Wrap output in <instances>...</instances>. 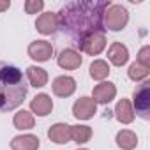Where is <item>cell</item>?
Segmentation results:
<instances>
[{"mask_svg":"<svg viewBox=\"0 0 150 150\" xmlns=\"http://www.w3.org/2000/svg\"><path fill=\"white\" fill-rule=\"evenodd\" d=\"M115 113H117L118 122H122V124H131L134 120V110H132V106L127 99H122V101L117 103Z\"/></svg>","mask_w":150,"mask_h":150,"instance_id":"17","label":"cell"},{"mask_svg":"<svg viewBox=\"0 0 150 150\" xmlns=\"http://www.w3.org/2000/svg\"><path fill=\"white\" fill-rule=\"evenodd\" d=\"M117 145H118L122 150H132V148H136V145H138V138H136V134H134L132 131L124 129V131H120V132L117 134Z\"/></svg>","mask_w":150,"mask_h":150,"instance_id":"18","label":"cell"},{"mask_svg":"<svg viewBox=\"0 0 150 150\" xmlns=\"http://www.w3.org/2000/svg\"><path fill=\"white\" fill-rule=\"evenodd\" d=\"M108 57H110V62L117 67H122L127 60H129V51L127 48L122 44V42H113L108 50Z\"/></svg>","mask_w":150,"mask_h":150,"instance_id":"13","label":"cell"},{"mask_svg":"<svg viewBox=\"0 0 150 150\" xmlns=\"http://www.w3.org/2000/svg\"><path fill=\"white\" fill-rule=\"evenodd\" d=\"M53 55V46L48 41H34L28 46V57L37 62H46Z\"/></svg>","mask_w":150,"mask_h":150,"instance_id":"7","label":"cell"},{"mask_svg":"<svg viewBox=\"0 0 150 150\" xmlns=\"http://www.w3.org/2000/svg\"><path fill=\"white\" fill-rule=\"evenodd\" d=\"M57 62L62 69H78L81 65V57L74 50H64V51H60Z\"/></svg>","mask_w":150,"mask_h":150,"instance_id":"14","label":"cell"},{"mask_svg":"<svg viewBox=\"0 0 150 150\" xmlns=\"http://www.w3.org/2000/svg\"><path fill=\"white\" fill-rule=\"evenodd\" d=\"M30 108H32V111H34L35 115H39V117H46V115H50L51 110H53V101L50 99V96H46V94H39V96H35V97L32 99Z\"/></svg>","mask_w":150,"mask_h":150,"instance_id":"11","label":"cell"},{"mask_svg":"<svg viewBox=\"0 0 150 150\" xmlns=\"http://www.w3.org/2000/svg\"><path fill=\"white\" fill-rule=\"evenodd\" d=\"M27 76H28L30 85L35 87V88L44 87V85L48 83V74H46V71L41 69V67H37V65H30V67L27 69Z\"/></svg>","mask_w":150,"mask_h":150,"instance_id":"16","label":"cell"},{"mask_svg":"<svg viewBox=\"0 0 150 150\" xmlns=\"http://www.w3.org/2000/svg\"><path fill=\"white\" fill-rule=\"evenodd\" d=\"M9 6H11V2H7V0H4V2H0V13H2V11H6V9H9Z\"/></svg>","mask_w":150,"mask_h":150,"instance_id":"25","label":"cell"},{"mask_svg":"<svg viewBox=\"0 0 150 150\" xmlns=\"http://www.w3.org/2000/svg\"><path fill=\"white\" fill-rule=\"evenodd\" d=\"M48 138L53 143H58V145L69 143V139H71V125H67V124H55V125H51L50 131H48Z\"/></svg>","mask_w":150,"mask_h":150,"instance_id":"12","label":"cell"},{"mask_svg":"<svg viewBox=\"0 0 150 150\" xmlns=\"http://www.w3.org/2000/svg\"><path fill=\"white\" fill-rule=\"evenodd\" d=\"M42 7H44V2H42V0H28V2H25V11H27L28 14L39 13Z\"/></svg>","mask_w":150,"mask_h":150,"instance_id":"23","label":"cell"},{"mask_svg":"<svg viewBox=\"0 0 150 150\" xmlns=\"http://www.w3.org/2000/svg\"><path fill=\"white\" fill-rule=\"evenodd\" d=\"M35 28H37L41 34H44V35L53 34V32L58 28L57 14H55V13H44V14H41V16L37 18V21H35Z\"/></svg>","mask_w":150,"mask_h":150,"instance_id":"9","label":"cell"},{"mask_svg":"<svg viewBox=\"0 0 150 150\" xmlns=\"http://www.w3.org/2000/svg\"><path fill=\"white\" fill-rule=\"evenodd\" d=\"M110 6V0L69 2L57 14L58 27L72 41H76V44H80L85 37L96 32H104V13Z\"/></svg>","mask_w":150,"mask_h":150,"instance_id":"1","label":"cell"},{"mask_svg":"<svg viewBox=\"0 0 150 150\" xmlns=\"http://www.w3.org/2000/svg\"><path fill=\"white\" fill-rule=\"evenodd\" d=\"M110 74V67L104 60H96L90 64V76L94 80H104Z\"/></svg>","mask_w":150,"mask_h":150,"instance_id":"21","label":"cell"},{"mask_svg":"<svg viewBox=\"0 0 150 150\" xmlns=\"http://www.w3.org/2000/svg\"><path fill=\"white\" fill-rule=\"evenodd\" d=\"M148 72H150V67H146L139 62H134L129 67V78L134 80V81H139V80H145L148 76Z\"/></svg>","mask_w":150,"mask_h":150,"instance_id":"22","label":"cell"},{"mask_svg":"<svg viewBox=\"0 0 150 150\" xmlns=\"http://www.w3.org/2000/svg\"><path fill=\"white\" fill-rule=\"evenodd\" d=\"M11 148L13 150H37L39 148V138L34 134L16 136L11 141Z\"/></svg>","mask_w":150,"mask_h":150,"instance_id":"15","label":"cell"},{"mask_svg":"<svg viewBox=\"0 0 150 150\" xmlns=\"http://www.w3.org/2000/svg\"><path fill=\"white\" fill-rule=\"evenodd\" d=\"M96 110H97V104L94 103V99L80 97L76 103H74V106H72V115L76 118H80V120H88V118L94 117Z\"/></svg>","mask_w":150,"mask_h":150,"instance_id":"6","label":"cell"},{"mask_svg":"<svg viewBox=\"0 0 150 150\" xmlns=\"http://www.w3.org/2000/svg\"><path fill=\"white\" fill-rule=\"evenodd\" d=\"M78 46H80V50L85 51L87 55H92V57H94V55H99V53L104 50V46H106L104 32H96V34L85 37Z\"/></svg>","mask_w":150,"mask_h":150,"instance_id":"5","label":"cell"},{"mask_svg":"<svg viewBox=\"0 0 150 150\" xmlns=\"http://www.w3.org/2000/svg\"><path fill=\"white\" fill-rule=\"evenodd\" d=\"M115 96H117V88H115V85L110 83V81H104V83H101V85H97V87L94 88V103H96V104H97V103L106 104V103H110Z\"/></svg>","mask_w":150,"mask_h":150,"instance_id":"10","label":"cell"},{"mask_svg":"<svg viewBox=\"0 0 150 150\" xmlns=\"http://www.w3.org/2000/svg\"><path fill=\"white\" fill-rule=\"evenodd\" d=\"M27 96L23 72L7 62H0V113L18 108Z\"/></svg>","mask_w":150,"mask_h":150,"instance_id":"2","label":"cell"},{"mask_svg":"<svg viewBox=\"0 0 150 150\" xmlns=\"http://www.w3.org/2000/svg\"><path fill=\"white\" fill-rule=\"evenodd\" d=\"M134 110L143 120L150 118V81H143L134 90Z\"/></svg>","mask_w":150,"mask_h":150,"instance_id":"3","label":"cell"},{"mask_svg":"<svg viewBox=\"0 0 150 150\" xmlns=\"http://www.w3.org/2000/svg\"><path fill=\"white\" fill-rule=\"evenodd\" d=\"M71 138L76 143H87L92 138V129L88 125H71Z\"/></svg>","mask_w":150,"mask_h":150,"instance_id":"19","label":"cell"},{"mask_svg":"<svg viewBox=\"0 0 150 150\" xmlns=\"http://www.w3.org/2000/svg\"><path fill=\"white\" fill-rule=\"evenodd\" d=\"M14 127L16 129H32L34 127V117H32V113L30 111H25V110H21V111H18L16 115H14Z\"/></svg>","mask_w":150,"mask_h":150,"instance_id":"20","label":"cell"},{"mask_svg":"<svg viewBox=\"0 0 150 150\" xmlns=\"http://www.w3.org/2000/svg\"><path fill=\"white\" fill-rule=\"evenodd\" d=\"M76 90V81L71 76H58L53 81V94L58 97H69Z\"/></svg>","mask_w":150,"mask_h":150,"instance_id":"8","label":"cell"},{"mask_svg":"<svg viewBox=\"0 0 150 150\" xmlns=\"http://www.w3.org/2000/svg\"><path fill=\"white\" fill-rule=\"evenodd\" d=\"M81 150H85V148H81Z\"/></svg>","mask_w":150,"mask_h":150,"instance_id":"26","label":"cell"},{"mask_svg":"<svg viewBox=\"0 0 150 150\" xmlns=\"http://www.w3.org/2000/svg\"><path fill=\"white\" fill-rule=\"evenodd\" d=\"M127 21H129V14H127V9L122 6H110L108 11L104 13V27L113 32L122 30L127 25Z\"/></svg>","mask_w":150,"mask_h":150,"instance_id":"4","label":"cell"},{"mask_svg":"<svg viewBox=\"0 0 150 150\" xmlns=\"http://www.w3.org/2000/svg\"><path fill=\"white\" fill-rule=\"evenodd\" d=\"M136 62H139V64L150 67V46H143V48L139 50V53H138V60H136Z\"/></svg>","mask_w":150,"mask_h":150,"instance_id":"24","label":"cell"}]
</instances>
